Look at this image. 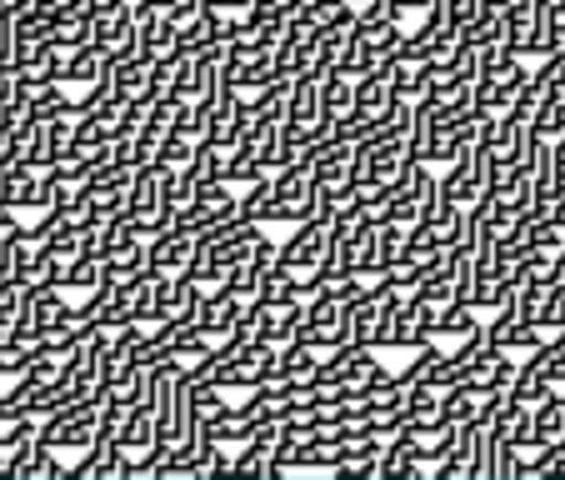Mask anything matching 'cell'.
<instances>
[{
  "mask_svg": "<svg viewBox=\"0 0 565 480\" xmlns=\"http://www.w3.org/2000/svg\"><path fill=\"white\" fill-rule=\"evenodd\" d=\"M90 25H96V45L106 55L136 51V6L130 0H110L106 11H90Z\"/></svg>",
  "mask_w": 565,
  "mask_h": 480,
  "instance_id": "cell-11",
  "label": "cell"
},
{
  "mask_svg": "<svg viewBox=\"0 0 565 480\" xmlns=\"http://www.w3.org/2000/svg\"><path fill=\"white\" fill-rule=\"evenodd\" d=\"M100 286H106V256L81 250V256L65 266V290H71V296H96Z\"/></svg>",
  "mask_w": 565,
  "mask_h": 480,
  "instance_id": "cell-23",
  "label": "cell"
},
{
  "mask_svg": "<svg viewBox=\"0 0 565 480\" xmlns=\"http://www.w3.org/2000/svg\"><path fill=\"white\" fill-rule=\"evenodd\" d=\"M100 436V401H81V406H61L41 420V440L55 450H86Z\"/></svg>",
  "mask_w": 565,
  "mask_h": 480,
  "instance_id": "cell-2",
  "label": "cell"
},
{
  "mask_svg": "<svg viewBox=\"0 0 565 480\" xmlns=\"http://www.w3.org/2000/svg\"><path fill=\"white\" fill-rule=\"evenodd\" d=\"M551 221H555V225H565V195H555V205H551Z\"/></svg>",
  "mask_w": 565,
  "mask_h": 480,
  "instance_id": "cell-34",
  "label": "cell"
},
{
  "mask_svg": "<svg viewBox=\"0 0 565 480\" xmlns=\"http://www.w3.org/2000/svg\"><path fill=\"white\" fill-rule=\"evenodd\" d=\"M0 201L15 211H45L51 205V181L41 166H6L0 171Z\"/></svg>",
  "mask_w": 565,
  "mask_h": 480,
  "instance_id": "cell-10",
  "label": "cell"
},
{
  "mask_svg": "<svg viewBox=\"0 0 565 480\" xmlns=\"http://www.w3.org/2000/svg\"><path fill=\"white\" fill-rule=\"evenodd\" d=\"M531 81H535V86H541V96L565 100V45H561V51H555V55H545V61H535Z\"/></svg>",
  "mask_w": 565,
  "mask_h": 480,
  "instance_id": "cell-29",
  "label": "cell"
},
{
  "mask_svg": "<svg viewBox=\"0 0 565 480\" xmlns=\"http://www.w3.org/2000/svg\"><path fill=\"white\" fill-rule=\"evenodd\" d=\"M406 231H411V225H401V221H381V225H375V276H385L391 266H401V260H406Z\"/></svg>",
  "mask_w": 565,
  "mask_h": 480,
  "instance_id": "cell-24",
  "label": "cell"
},
{
  "mask_svg": "<svg viewBox=\"0 0 565 480\" xmlns=\"http://www.w3.org/2000/svg\"><path fill=\"white\" fill-rule=\"evenodd\" d=\"M11 231H21V211L0 201V235H11Z\"/></svg>",
  "mask_w": 565,
  "mask_h": 480,
  "instance_id": "cell-33",
  "label": "cell"
},
{
  "mask_svg": "<svg viewBox=\"0 0 565 480\" xmlns=\"http://www.w3.org/2000/svg\"><path fill=\"white\" fill-rule=\"evenodd\" d=\"M385 75H391V90L395 100H426V86H430V75H436V65L430 61H416V55H401L395 51L391 61H385Z\"/></svg>",
  "mask_w": 565,
  "mask_h": 480,
  "instance_id": "cell-17",
  "label": "cell"
},
{
  "mask_svg": "<svg viewBox=\"0 0 565 480\" xmlns=\"http://www.w3.org/2000/svg\"><path fill=\"white\" fill-rule=\"evenodd\" d=\"M391 6H395V15H426L436 0H391Z\"/></svg>",
  "mask_w": 565,
  "mask_h": 480,
  "instance_id": "cell-32",
  "label": "cell"
},
{
  "mask_svg": "<svg viewBox=\"0 0 565 480\" xmlns=\"http://www.w3.org/2000/svg\"><path fill=\"white\" fill-rule=\"evenodd\" d=\"M446 126H450V116H440L436 106H426V100H420V106H416V120H411V136H406L411 160H430V166H440Z\"/></svg>",
  "mask_w": 565,
  "mask_h": 480,
  "instance_id": "cell-14",
  "label": "cell"
},
{
  "mask_svg": "<svg viewBox=\"0 0 565 480\" xmlns=\"http://www.w3.org/2000/svg\"><path fill=\"white\" fill-rule=\"evenodd\" d=\"M486 335H491L501 351H511V355H531V351H541V345L551 341V335H545L535 320H525L521 310L511 306V300H505L501 310H491V320H486Z\"/></svg>",
  "mask_w": 565,
  "mask_h": 480,
  "instance_id": "cell-8",
  "label": "cell"
},
{
  "mask_svg": "<svg viewBox=\"0 0 565 480\" xmlns=\"http://www.w3.org/2000/svg\"><path fill=\"white\" fill-rule=\"evenodd\" d=\"M195 246L201 235L185 231V225H171L160 235H146V250H150V276H185L195 260Z\"/></svg>",
  "mask_w": 565,
  "mask_h": 480,
  "instance_id": "cell-7",
  "label": "cell"
},
{
  "mask_svg": "<svg viewBox=\"0 0 565 480\" xmlns=\"http://www.w3.org/2000/svg\"><path fill=\"white\" fill-rule=\"evenodd\" d=\"M561 106H565V100H561Z\"/></svg>",
  "mask_w": 565,
  "mask_h": 480,
  "instance_id": "cell-38",
  "label": "cell"
},
{
  "mask_svg": "<svg viewBox=\"0 0 565 480\" xmlns=\"http://www.w3.org/2000/svg\"><path fill=\"white\" fill-rule=\"evenodd\" d=\"M201 146H205V140H195V136H185V130H175V126H171L166 146H160V166H171V171H181V166H191V156H195Z\"/></svg>",
  "mask_w": 565,
  "mask_h": 480,
  "instance_id": "cell-30",
  "label": "cell"
},
{
  "mask_svg": "<svg viewBox=\"0 0 565 480\" xmlns=\"http://www.w3.org/2000/svg\"><path fill=\"white\" fill-rule=\"evenodd\" d=\"M535 361H541V371H545V381L555 385V391H565V331L555 335V341H545L541 351H531Z\"/></svg>",
  "mask_w": 565,
  "mask_h": 480,
  "instance_id": "cell-31",
  "label": "cell"
},
{
  "mask_svg": "<svg viewBox=\"0 0 565 480\" xmlns=\"http://www.w3.org/2000/svg\"><path fill=\"white\" fill-rule=\"evenodd\" d=\"M175 45H181V25H175V15L160 11V6H150V0H140L136 6V51L150 55V61H160V55H171Z\"/></svg>",
  "mask_w": 565,
  "mask_h": 480,
  "instance_id": "cell-9",
  "label": "cell"
},
{
  "mask_svg": "<svg viewBox=\"0 0 565 480\" xmlns=\"http://www.w3.org/2000/svg\"><path fill=\"white\" fill-rule=\"evenodd\" d=\"M501 31H505V41L525 55V41H531V31H535V0H505Z\"/></svg>",
  "mask_w": 565,
  "mask_h": 480,
  "instance_id": "cell-27",
  "label": "cell"
},
{
  "mask_svg": "<svg viewBox=\"0 0 565 480\" xmlns=\"http://www.w3.org/2000/svg\"><path fill=\"white\" fill-rule=\"evenodd\" d=\"M495 6H505V0H495Z\"/></svg>",
  "mask_w": 565,
  "mask_h": 480,
  "instance_id": "cell-36",
  "label": "cell"
},
{
  "mask_svg": "<svg viewBox=\"0 0 565 480\" xmlns=\"http://www.w3.org/2000/svg\"><path fill=\"white\" fill-rule=\"evenodd\" d=\"M511 395H515V401H525V406H541L545 395H555V385L545 381V371H541V361H535V355H521V375H515Z\"/></svg>",
  "mask_w": 565,
  "mask_h": 480,
  "instance_id": "cell-28",
  "label": "cell"
},
{
  "mask_svg": "<svg viewBox=\"0 0 565 480\" xmlns=\"http://www.w3.org/2000/svg\"><path fill=\"white\" fill-rule=\"evenodd\" d=\"M130 6H136V0H130Z\"/></svg>",
  "mask_w": 565,
  "mask_h": 480,
  "instance_id": "cell-37",
  "label": "cell"
},
{
  "mask_svg": "<svg viewBox=\"0 0 565 480\" xmlns=\"http://www.w3.org/2000/svg\"><path fill=\"white\" fill-rule=\"evenodd\" d=\"M486 310L470 306V300H450L446 310H440V341H466V335H476L480 326H486Z\"/></svg>",
  "mask_w": 565,
  "mask_h": 480,
  "instance_id": "cell-25",
  "label": "cell"
},
{
  "mask_svg": "<svg viewBox=\"0 0 565 480\" xmlns=\"http://www.w3.org/2000/svg\"><path fill=\"white\" fill-rule=\"evenodd\" d=\"M310 175H316L320 191H335V185L355 181V146L341 136H331L316 156H310Z\"/></svg>",
  "mask_w": 565,
  "mask_h": 480,
  "instance_id": "cell-13",
  "label": "cell"
},
{
  "mask_svg": "<svg viewBox=\"0 0 565 480\" xmlns=\"http://www.w3.org/2000/svg\"><path fill=\"white\" fill-rule=\"evenodd\" d=\"M331 221L326 215H310V221L290 225V241H280V266L286 270H326L331 260Z\"/></svg>",
  "mask_w": 565,
  "mask_h": 480,
  "instance_id": "cell-4",
  "label": "cell"
},
{
  "mask_svg": "<svg viewBox=\"0 0 565 480\" xmlns=\"http://www.w3.org/2000/svg\"><path fill=\"white\" fill-rule=\"evenodd\" d=\"M470 100H476V81H466L450 65H436V75L426 86V106H436L440 116H460V110H470Z\"/></svg>",
  "mask_w": 565,
  "mask_h": 480,
  "instance_id": "cell-15",
  "label": "cell"
},
{
  "mask_svg": "<svg viewBox=\"0 0 565 480\" xmlns=\"http://www.w3.org/2000/svg\"><path fill=\"white\" fill-rule=\"evenodd\" d=\"M116 440H120V450H126L130 460H140L160 440L156 436V410H150V406H130L126 420H120V430H116Z\"/></svg>",
  "mask_w": 565,
  "mask_h": 480,
  "instance_id": "cell-18",
  "label": "cell"
},
{
  "mask_svg": "<svg viewBox=\"0 0 565 480\" xmlns=\"http://www.w3.org/2000/svg\"><path fill=\"white\" fill-rule=\"evenodd\" d=\"M531 446H565V391L545 395L535 406V440Z\"/></svg>",
  "mask_w": 565,
  "mask_h": 480,
  "instance_id": "cell-22",
  "label": "cell"
},
{
  "mask_svg": "<svg viewBox=\"0 0 565 480\" xmlns=\"http://www.w3.org/2000/svg\"><path fill=\"white\" fill-rule=\"evenodd\" d=\"M326 116V106H320V81L316 75H296L290 81V96H286V126L290 130H316Z\"/></svg>",
  "mask_w": 565,
  "mask_h": 480,
  "instance_id": "cell-16",
  "label": "cell"
},
{
  "mask_svg": "<svg viewBox=\"0 0 565 480\" xmlns=\"http://www.w3.org/2000/svg\"><path fill=\"white\" fill-rule=\"evenodd\" d=\"M345 6H355V11H361V6H365V0H345Z\"/></svg>",
  "mask_w": 565,
  "mask_h": 480,
  "instance_id": "cell-35",
  "label": "cell"
},
{
  "mask_svg": "<svg viewBox=\"0 0 565 480\" xmlns=\"http://www.w3.org/2000/svg\"><path fill=\"white\" fill-rule=\"evenodd\" d=\"M300 341H310L316 351H335V345L351 341V306H345L335 290H326L320 300L306 306V320H300Z\"/></svg>",
  "mask_w": 565,
  "mask_h": 480,
  "instance_id": "cell-3",
  "label": "cell"
},
{
  "mask_svg": "<svg viewBox=\"0 0 565 480\" xmlns=\"http://www.w3.org/2000/svg\"><path fill=\"white\" fill-rule=\"evenodd\" d=\"M486 185H491V156L486 150H470V156L450 160L446 175H440V195H450L456 205H476L480 195H486Z\"/></svg>",
  "mask_w": 565,
  "mask_h": 480,
  "instance_id": "cell-6",
  "label": "cell"
},
{
  "mask_svg": "<svg viewBox=\"0 0 565 480\" xmlns=\"http://www.w3.org/2000/svg\"><path fill=\"white\" fill-rule=\"evenodd\" d=\"M391 106H395V90H391V75H385V65L355 81V110H361L365 120H381Z\"/></svg>",
  "mask_w": 565,
  "mask_h": 480,
  "instance_id": "cell-20",
  "label": "cell"
},
{
  "mask_svg": "<svg viewBox=\"0 0 565 480\" xmlns=\"http://www.w3.org/2000/svg\"><path fill=\"white\" fill-rule=\"evenodd\" d=\"M320 205V185L310 175V166H286L276 175V191H270V225H300L310 221Z\"/></svg>",
  "mask_w": 565,
  "mask_h": 480,
  "instance_id": "cell-1",
  "label": "cell"
},
{
  "mask_svg": "<svg viewBox=\"0 0 565 480\" xmlns=\"http://www.w3.org/2000/svg\"><path fill=\"white\" fill-rule=\"evenodd\" d=\"M320 361H326V351H316L310 341H290L286 351H280V381L286 385H316Z\"/></svg>",
  "mask_w": 565,
  "mask_h": 480,
  "instance_id": "cell-19",
  "label": "cell"
},
{
  "mask_svg": "<svg viewBox=\"0 0 565 480\" xmlns=\"http://www.w3.org/2000/svg\"><path fill=\"white\" fill-rule=\"evenodd\" d=\"M241 316H246V300L235 296L231 286H215V290H205V300H201V316H195V326H201V331L211 335L215 345H221V341H231V335H235V326H241Z\"/></svg>",
  "mask_w": 565,
  "mask_h": 480,
  "instance_id": "cell-12",
  "label": "cell"
},
{
  "mask_svg": "<svg viewBox=\"0 0 565 480\" xmlns=\"http://www.w3.org/2000/svg\"><path fill=\"white\" fill-rule=\"evenodd\" d=\"M381 326H385V290L371 300H355L351 306V341L381 351Z\"/></svg>",
  "mask_w": 565,
  "mask_h": 480,
  "instance_id": "cell-21",
  "label": "cell"
},
{
  "mask_svg": "<svg viewBox=\"0 0 565 480\" xmlns=\"http://www.w3.org/2000/svg\"><path fill=\"white\" fill-rule=\"evenodd\" d=\"M231 215H241V185H231V181L201 185V191H195L191 201L181 205V225H185V231H195V235L225 225Z\"/></svg>",
  "mask_w": 565,
  "mask_h": 480,
  "instance_id": "cell-5",
  "label": "cell"
},
{
  "mask_svg": "<svg viewBox=\"0 0 565 480\" xmlns=\"http://www.w3.org/2000/svg\"><path fill=\"white\" fill-rule=\"evenodd\" d=\"M320 106H326V116H331V120H341L345 110L355 106V75L351 71L320 75Z\"/></svg>",
  "mask_w": 565,
  "mask_h": 480,
  "instance_id": "cell-26",
  "label": "cell"
}]
</instances>
